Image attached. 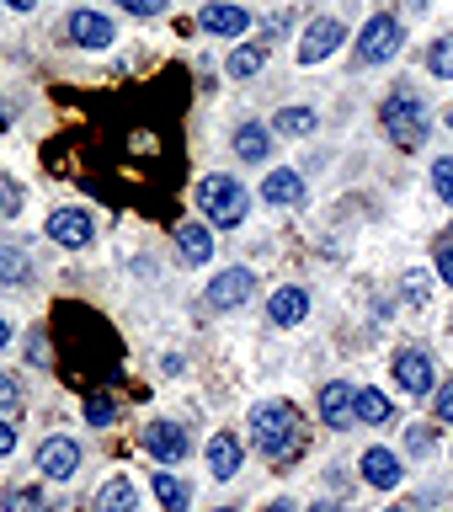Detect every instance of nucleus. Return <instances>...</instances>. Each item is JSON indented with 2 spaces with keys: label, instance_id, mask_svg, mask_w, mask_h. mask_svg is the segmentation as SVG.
Masks as SVG:
<instances>
[{
  "label": "nucleus",
  "instance_id": "1",
  "mask_svg": "<svg viewBox=\"0 0 453 512\" xmlns=\"http://www.w3.org/2000/svg\"><path fill=\"white\" fill-rule=\"evenodd\" d=\"M251 443L262 448L272 464L299 459V448H304V416H299V406H288V400H262V406L251 411Z\"/></svg>",
  "mask_w": 453,
  "mask_h": 512
},
{
  "label": "nucleus",
  "instance_id": "2",
  "mask_svg": "<svg viewBox=\"0 0 453 512\" xmlns=\"http://www.w3.org/2000/svg\"><path fill=\"white\" fill-rule=\"evenodd\" d=\"M379 123L390 128V139L400 150H422L427 144V107H422V96H411V91H395L390 102L379 107Z\"/></svg>",
  "mask_w": 453,
  "mask_h": 512
},
{
  "label": "nucleus",
  "instance_id": "3",
  "mask_svg": "<svg viewBox=\"0 0 453 512\" xmlns=\"http://www.w3.org/2000/svg\"><path fill=\"white\" fill-rule=\"evenodd\" d=\"M198 208L219 224V230H235V224L246 219L251 198H246V187H240L235 176H203L198 182Z\"/></svg>",
  "mask_w": 453,
  "mask_h": 512
},
{
  "label": "nucleus",
  "instance_id": "4",
  "mask_svg": "<svg viewBox=\"0 0 453 512\" xmlns=\"http://www.w3.org/2000/svg\"><path fill=\"white\" fill-rule=\"evenodd\" d=\"M400 43H406V32H400L395 16H368L363 32H358V59L363 64H384L400 54Z\"/></svg>",
  "mask_w": 453,
  "mask_h": 512
},
{
  "label": "nucleus",
  "instance_id": "5",
  "mask_svg": "<svg viewBox=\"0 0 453 512\" xmlns=\"http://www.w3.org/2000/svg\"><path fill=\"white\" fill-rule=\"evenodd\" d=\"M395 384H400L411 400L432 395V384H438V379H432V358H427L422 347H400V352H395Z\"/></svg>",
  "mask_w": 453,
  "mask_h": 512
},
{
  "label": "nucleus",
  "instance_id": "6",
  "mask_svg": "<svg viewBox=\"0 0 453 512\" xmlns=\"http://www.w3.org/2000/svg\"><path fill=\"white\" fill-rule=\"evenodd\" d=\"M256 294V272L251 267H230V272H219L214 283H208V310H235V304H246Z\"/></svg>",
  "mask_w": 453,
  "mask_h": 512
},
{
  "label": "nucleus",
  "instance_id": "7",
  "mask_svg": "<svg viewBox=\"0 0 453 512\" xmlns=\"http://www.w3.org/2000/svg\"><path fill=\"white\" fill-rule=\"evenodd\" d=\"M64 38L80 48H107V43H118V32H112V22L102 11H70L64 16Z\"/></svg>",
  "mask_w": 453,
  "mask_h": 512
},
{
  "label": "nucleus",
  "instance_id": "8",
  "mask_svg": "<svg viewBox=\"0 0 453 512\" xmlns=\"http://www.w3.org/2000/svg\"><path fill=\"white\" fill-rule=\"evenodd\" d=\"M342 22L336 16H320V22H310V32H304V43H299V64H320V59H331L336 48H342Z\"/></svg>",
  "mask_w": 453,
  "mask_h": 512
},
{
  "label": "nucleus",
  "instance_id": "9",
  "mask_svg": "<svg viewBox=\"0 0 453 512\" xmlns=\"http://www.w3.org/2000/svg\"><path fill=\"white\" fill-rule=\"evenodd\" d=\"M48 240H54V246H70V251L91 246V214L86 208H59V214L48 219Z\"/></svg>",
  "mask_w": 453,
  "mask_h": 512
},
{
  "label": "nucleus",
  "instance_id": "10",
  "mask_svg": "<svg viewBox=\"0 0 453 512\" xmlns=\"http://www.w3.org/2000/svg\"><path fill=\"white\" fill-rule=\"evenodd\" d=\"M144 448H150L160 464H182L192 443H187V432L176 422H155V427H144Z\"/></svg>",
  "mask_w": 453,
  "mask_h": 512
},
{
  "label": "nucleus",
  "instance_id": "11",
  "mask_svg": "<svg viewBox=\"0 0 453 512\" xmlns=\"http://www.w3.org/2000/svg\"><path fill=\"white\" fill-rule=\"evenodd\" d=\"M38 470H43L48 480H70V475L80 470V443H70V438H48V443L38 448Z\"/></svg>",
  "mask_w": 453,
  "mask_h": 512
},
{
  "label": "nucleus",
  "instance_id": "12",
  "mask_svg": "<svg viewBox=\"0 0 453 512\" xmlns=\"http://www.w3.org/2000/svg\"><path fill=\"white\" fill-rule=\"evenodd\" d=\"M240 464H246L240 438H235V432H214V438H208V470H214V480H235Z\"/></svg>",
  "mask_w": 453,
  "mask_h": 512
},
{
  "label": "nucleus",
  "instance_id": "13",
  "mask_svg": "<svg viewBox=\"0 0 453 512\" xmlns=\"http://www.w3.org/2000/svg\"><path fill=\"white\" fill-rule=\"evenodd\" d=\"M176 251H182V262H187V267L214 262V230H208V224H198V219L176 224Z\"/></svg>",
  "mask_w": 453,
  "mask_h": 512
},
{
  "label": "nucleus",
  "instance_id": "14",
  "mask_svg": "<svg viewBox=\"0 0 453 512\" xmlns=\"http://www.w3.org/2000/svg\"><path fill=\"white\" fill-rule=\"evenodd\" d=\"M320 416H326L331 432H347L352 427V384L331 379L326 390H320Z\"/></svg>",
  "mask_w": 453,
  "mask_h": 512
},
{
  "label": "nucleus",
  "instance_id": "15",
  "mask_svg": "<svg viewBox=\"0 0 453 512\" xmlns=\"http://www.w3.org/2000/svg\"><path fill=\"white\" fill-rule=\"evenodd\" d=\"M198 27L203 32H219V38H240L251 27V11L246 6H203L198 11Z\"/></svg>",
  "mask_w": 453,
  "mask_h": 512
},
{
  "label": "nucleus",
  "instance_id": "16",
  "mask_svg": "<svg viewBox=\"0 0 453 512\" xmlns=\"http://www.w3.org/2000/svg\"><path fill=\"white\" fill-rule=\"evenodd\" d=\"M267 315H272V326H299L304 315H310V294H304V288H278V294L267 299Z\"/></svg>",
  "mask_w": 453,
  "mask_h": 512
},
{
  "label": "nucleus",
  "instance_id": "17",
  "mask_svg": "<svg viewBox=\"0 0 453 512\" xmlns=\"http://www.w3.org/2000/svg\"><path fill=\"white\" fill-rule=\"evenodd\" d=\"M363 480L379 491H395L400 486V459L390 454V448H368L363 454Z\"/></svg>",
  "mask_w": 453,
  "mask_h": 512
},
{
  "label": "nucleus",
  "instance_id": "18",
  "mask_svg": "<svg viewBox=\"0 0 453 512\" xmlns=\"http://www.w3.org/2000/svg\"><path fill=\"white\" fill-rule=\"evenodd\" d=\"M262 198H267V203H278V208H299V203H304V182H299L294 171H267Z\"/></svg>",
  "mask_w": 453,
  "mask_h": 512
},
{
  "label": "nucleus",
  "instance_id": "19",
  "mask_svg": "<svg viewBox=\"0 0 453 512\" xmlns=\"http://www.w3.org/2000/svg\"><path fill=\"white\" fill-rule=\"evenodd\" d=\"M352 422L384 427V422H390V395H379V390H352Z\"/></svg>",
  "mask_w": 453,
  "mask_h": 512
},
{
  "label": "nucleus",
  "instance_id": "20",
  "mask_svg": "<svg viewBox=\"0 0 453 512\" xmlns=\"http://www.w3.org/2000/svg\"><path fill=\"white\" fill-rule=\"evenodd\" d=\"M267 150H272V134L262 123H240L235 128V155L240 160H267Z\"/></svg>",
  "mask_w": 453,
  "mask_h": 512
},
{
  "label": "nucleus",
  "instance_id": "21",
  "mask_svg": "<svg viewBox=\"0 0 453 512\" xmlns=\"http://www.w3.org/2000/svg\"><path fill=\"white\" fill-rule=\"evenodd\" d=\"M96 512H139V496H134V486L118 475V480H107L102 486V496H96Z\"/></svg>",
  "mask_w": 453,
  "mask_h": 512
},
{
  "label": "nucleus",
  "instance_id": "22",
  "mask_svg": "<svg viewBox=\"0 0 453 512\" xmlns=\"http://www.w3.org/2000/svg\"><path fill=\"white\" fill-rule=\"evenodd\" d=\"M155 496H160V507H166V512H187V486L171 470H155Z\"/></svg>",
  "mask_w": 453,
  "mask_h": 512
},
{
  "label": "nucleus",
  "instance_id": "23",
  "mask_svg": "<svg viewBox=\"0 0 453 512\" xmlns=\"http://www.w3.org/2000/svg\"><path fill=\"white\" fill-rule=\"evenodd\" d=\"M0 507L6 512H48V496L38 486H11L6 496H0Z\"/></svg>",
  "mask_w": 453,
  "mask_h": 512
},
{
  "label": "nucleus",
  "instance_id": "24",
  "mask_svg": "<svg viewBox=\"0 0 453 512\" xmlns=\"http://www.w3.org/2000/svg\"><path fill=\"white\" fill-rule=\"evenodd\" d=\"M32 278V262L22 246H0V283H27Z\"/></svg>",
  "mask_w": 453,
  "mask_h": 512
},
{
  "label": "nucleus",
  "instance_id": "25",
  "mask_svg": "<svg viewBox=\"0 0 453 512\" xmlns=\"http://www.w3.org/2000/svg\"><path fill=\"white\" fill-rule=\"evenodd\" d=\"M262 59H267V54H262V48L251 43V48H235V54L224 59V70H230V75L240 80V75H256V70H262Z\"/></svg>",
  "mask_w": 453,
  "mask_h": 512
},
{
  "label": "nucleus",
  "instance_id": "26",
  "mask_svg": "<svg viewBox=\"0 0 453 512\" xmlns=\"http://www.w3.org/2000/svg\"><path fill=\"white\" fill-rule=\"evenodd\" d=\"M272 128H283V134H310V128H315V112H310V107H283Z\"/></svg>",
  "mask_w": 453,
  "mask_h": 512
},
{
  "label": "nucleus",
  "instance_id": "27",
  "mask_svg": "<svg viewBox=\"0 0 453 512\" xmlns=\"http://www.w3.org/2000/svg\"><path fill=\"white\" fill-rule=\"evenodd\" d=\"M22 214V187H16L11 171H0V219H16Z\"/></svg>",
  "mask_w": 453,
  "mask_h": 512
},
{
  "label": "nucleus",
  "instance_id": "28",
  "mask_svg": "<svg viewBox=\"0 0 453 512\" xmlns=\"http://www.w3.org/2000/svg\"><path fill=\"white\" fill-rule=\"evenodd\" d=\"M427 70L438 75V80H453V38H438V43H432V54H427Z\"/></svg>",
  "mask_w": 453,
  "mask_h": 512
},
{
  "label": "nucleus",
  "instance_id": "29",
  "mask_svg": "<svg viewBox=\"0 0 453 512\" xmlns=\"http://www.w3.org/2000/svg\"><path fill=\"white\" fill-rule=\"evenodd\" d=\"M432 187H438V198L453 208V155H443L438 166H432Z\"/></svg>",
  "mask_w": 453,
  "mask_h": 512
},
{
  "label": "nucleus",
  "instance_id": "30",
  "mask_svg": "<svg viewBox=\"0 0 453 512\" xmlns=\"http://www.w3.org/2000/svg\"><path fill=\"white\" fill-rule=\"evenodd\" d=\"M112 416H118V406H112L107 395H91V400H86V422H91V427H112Z\"/></svg>",
  "mask_w": 453,
  "mask_h": 512
},
{
  "label": "nucleus",
  "instance_id": "31",
  "mask_svg": "<svg viewBox=\"0 0 453 512\" xmlns=\"http://www.w3.org/2000/svg\"><path fill=\"white\" fill-rule=\"evenodd\" d=\"M0 411H22V390H16L11 374H0Z\"/></svg>",
  "mask_w": 453,
  "mask_h": 512
},
{
  "label": "nucleus",
  "instance_id": "32",
  "mask_svg": "<svg viewBox=\"0 0 453 512\" xmlns=\"http://www.w3.org/2000/svg\"><path fill=\"white\" fill-rule=\"evenodd\" d=\"M432 411H438V422H443V427H453V384H443V390H438Z\"/></svg>",
  "mask_w": 453,
  "mask_h": 512
},
{
  "label": "nucleus",
  "instance_id": "33",
  "mask_svg": "<svg viewBox=\"0 0 453 512\" xmlns=\"http://www.w3.org/2000/svg\"><path fill=\"white\" fill-rule=\"evenodd\" d=\"M118 6H123L128 16H160V6H166V0H118Z\"/></svg>",
  "mask_w": 453,
  "mask_h": 512
},
{
  "label": "nucleus",
  "instance_id": "34",
  "mask_svg": "<svg viewBox=\"0 0 453 512\" xmlns=\"http://www.w3.org/2000/svg\"><path fill=\"white\" fill-rule=\"evenodd\" d=\"M438 278L453 288V240H443V246H438Z\"/></svg>",
  "mask_w": 453,
  "mask_h": 512
},
{
  "label": "nucleus",
  "instance_id": "35",
  "mask_svg": "<svg viewBox=\"0 0 453 512\" xmlns=\"http://www.w3.org/2000/svg\"><path fill=\"white\" fill-rule=\"evenodd\" d=\"M406 299L411 304H427V278H422V272H411V278H406Z\"/></svg>",
  "mask_w": 453,
  "mask_h": 512
},
{
  "label": "nucleus",
  "instance_id": "36",
  "mask_svg": "<svg viewBox=\"0 0 453 512\" xmlns=\"http://www.w3.org/2000/svg\"><path fill=\"white\" fill-rule=\"evenodd\" d=\"M11 448H16V427L0 422V454H11Z\"/></svg>",
  "mask_w": 453,
  "mask_h": 512
},
{
  "label": "nucleus",
  "instance_id": "37",
  "mask_svg": "<svg viewBox=\"0 0 453 512\" xmlns=\"http://www.w3.org/2000/svg\"><path fill=\"white\" fill-rule=\"evenodd\" d=\"M6 6H11V11H32L38 0H6Z\"/></svg>",
  "mask_w": 453,
  "mask_h": 512
},
{
  "label": "nucleus",
  "instance_id": "38",
  "mask_svg": "<svg viewBox=\"0 0 453 512\" xmlns=\"http://www.w3.org/2000/svg\"><path fill=\"white\" fill-rule=\"evenodd\" d=\"M267 512H294V502H272Z\"/></svg>",
  "mask_w": 453,
  "mask_h": 512
},
{
  "label": "nucleus",
  "instance_id": "39",
  "mask_svg": "<svg viewBox=\"0 0 453 512\" xmlns=\"http://www.w3.org/2000/svg\"><path fill=\"white\" fill-rule=\"evenodd\" d=\"M11 342V326H6V320H0V347H6Z\"/></svg>",
  "mask_w": 453,
  "mask_h": 512
},
{
  "label": "nucleus",
  "instance_id": "40",
  "mask_svg": "<svg viewBox=\"0 0 453 512\" xmlns=\"http://www.w3.org/2000/svg\"><path fill=\"white\" fill-rule=\"evenodd\" d=\"M310 512H342V507H326V502H320V507H310Z\"/></svg>",
  "mask_w": 453,
  "mask_h": 512
},
{
  "label": "nucleus",
  "instance_id": "41",
  "mask_svg": "<svg viewBox=\"0 0 453 512\" xmlns=\"http://www.w3.org/2000/svg\"><path fill=\"white\" fill-rule=\"evenodd\" d=\"M390 512H411V507H390Z\"/></svg>",
  "mask_w": 453,
  "mask_h": 512
},
{
  "label": "nucleus",
  "instance_id": "42",
  "mask_svg": "<svg viewBox=\"0 0 453 512\" xmlns=\"http://www.w3.org/2000/svg\"><path fill=\"white\" fill-rule=\"evenodd\" d=\"M219 512H230V507H219Z\"/></svg>",
  "mask_w": 453,
  "mask_h": 512
}]
</instances>
